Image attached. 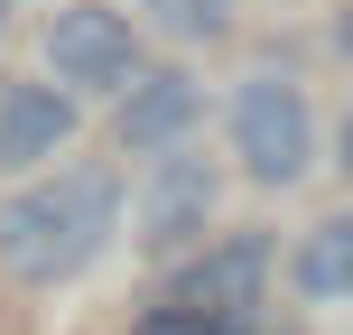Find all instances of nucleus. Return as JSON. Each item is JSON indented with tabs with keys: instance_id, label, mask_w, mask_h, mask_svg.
<instances>
[{
	"instance_id": "12",
	"label": "nucleus",
	"mask_w": 353,
	"mask_h": 335,
	"mask_svg": "<svg viewBox=\"0 0 353 335\" xmlns=\"http://www.w3.org/2000/svg\"><path fill=\"white\" fill-rule=\"evenodd\" d=\"M335 168H344V177H353V112H344V159H335Z\"/></svg>"
},
{
	"instance_id": "6",
	"label": "nucleus",
	"mask_w": 353,
	"mask_h": 335,
	"mask_svg": "<svg viewBox=\"0 0 353 335\" xmlns=\"http://www.w3.org/2000/svg\"><path fill=\"white\" fill-rule=\"evenodd\" d=\"M195 122H205V84L176 75V66H140L121 84V122H112V131H121L130 159H159V149H176Z\"/></svg>"
},
{
	"instance_id": "11",
	"label": "nucleus",
	"mask_w": 353,
	"mask_h": 335,
	"mask_svg": "<svg viewBox=\"0 0 353 335\" xmlns=\"http://www.w3.org/2000/svg\"><path fill=\"white\" fill-rule=\"evenodd\" d=\"M335 47H344V56H353V10H344V19H335Z\"/></svg>"
},
{
	"instance_id": "1",
	"label": "nucleus",
	"mask_w": 353,
	"mask_h": 335,
	"mask_svg": "<svg viewBox=\"0 0 353 335\" xmlns=\"http://www.w3.org/2000/svg\"><path fill=\"white\" fill-rule=\"evenodd\" d=\"M112 233H121V177L112 168H56L47 186L0 205V270L28 289H56V280L103 261Z\"/></svg>"
},
{
	"instance_id": "7",
	"label": "nucleus",
	"mask_w": 353,
	"mask_h": 335,
	"mask_svg": "<svg viewBox=\"0 0 353 335\" xmlns=\"http://www.w3.org/2000/svg\"><path fill=\"white\" fill-rule=\"evenodd\" d=\"M65 140H74V93L0 84V168H47Z\"/></svg>"
},
{
	"instance_id": "5",
	"label": "nucleus",
	"mask_w": 353,
	"mask_h": 335,
	"mask_svg": "<svg viewBox=\"0 0 353 335\" xmlns=\"http://www.w3.org/2000/svg\"><path fill=\"white\" fill-rule=\"evenodd\" d=\"M261 280H270V242H261V233H232V242L195 251V261L176 270L168 307H195V317H223V326H242L251 307H261Z\"/></svg>"
},
{
	"instance_id": "4",
	"label": "nucleus",
	"mask_w": 353,
	"mask_h": 335,
	"mask_svg": "<svg viewBox=\"0 0 353 335\" xmlns=\"http://www.w3.org/2000/svg\"><path fill=\"white\" fill-rule=\"evenodd\" d=\"M214 205H223V168L205 159V149H159L140 177V195H130V224H140V251H176V242H205Z\"/></svg>"
},
{
	"instance_id": "8",
	"label": "nucleus",
	"mask_w": 353,
	"mask_h": 335,
	"mask_svg": "<svg viewBox=\"0 0 353 335\" xmlns=\"http://www.w3.org/2000/svg\"><path fill=\"white\" fill-rule=\"evenodd\" d=\"M288 280L307 289V298H353V214L344 224H316L298 242V261H288Z\"/></svg>"
},
{
	"instance_id": "10",
	"label": "nucleus",
	"mask_w": 353,
	"mask_h": 335,
	"mask_svg": "<svg viewBox=\"0 0 353 335\" xmlns=\"http://www.w3.org/2000/svg\"><path fill=\"white\" fill-rule=\"evenodd\" d=\"M130 335H242V326H223V317H195V307H159V317H140Z\"/></svg>"
},
{
	"instance_id": "2",
	"label": "nucleus",
	"mask_w": 353,
	"mask_h": 335,
	"mask_svg": "<svg viewBox=\"0 0 353 335\" xmlns=\"http://www.w3.org/2000/svg\"><path fill=\"white\" fill-rule=\"evenodd\" d=\"M232 149H242V168L261 186H298L316 168V112H307L298 75H279V66L242 75V93H232Z\"/></svg>"
},
{
	"instance_id": "3",
	"label": "nucleus",
	"mask_w": 353,
	"mask_h": 335,
	"mask_svg": "<svg viewBox=\"0 0 353 335\" xmlns=\"http://www.w3.org/2000/svg\"><path fill=\"white\" fill-rule=\"evenodd\" d=\"M47 75L65 93H121L140 75V28L112 0H65L47 19Z\"/></svg>"
},
{
	"instance_id": "9",
	"label": "nucleus",
	"mask_w": 353,
	"mask_h": 335,
	"mask_svg": "<svg viewBox=\"0 0 353 335\" xmlns=\"http://www.w3.org/2000/svg\"><path fill=\"white\" fill-rule=\"evenodd\" d=\"M149 19L195 47V37H223V28H232V0H149Z\"/></svg>"
}]
</instances>
